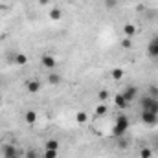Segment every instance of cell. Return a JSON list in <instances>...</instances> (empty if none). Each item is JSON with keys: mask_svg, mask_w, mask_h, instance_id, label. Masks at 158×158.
Masks as SVG:
<instances>
[{"mask_svg": "<svg viewBox=\"0 0 158 158\" xmlns=\"http://www.w3.org/2000/svg\"><path fill=\"white\" fill-rule=\"evenodd\" d=\"M129 125H131V119L127 118L125 114H119L118 118H116V121H114V127H112V136H114V138L125 136Z\"/></svg>", "mask_w": 158, "mask_h": 158, "instance_id": "1", "label": "cell"}, {"mask_svg": "<svg viewBox=\"0 0 158 158\" xmlns=\"http://www.w3.org/2000/svg\"><path fill=\"white\" fill-rule=\"evenodd\" d=\"M2 156L4 158H22L24 156V149L13 145V143H4L2 145Z\"/></svg>", "mask_w": 158, "mask_h": 158, "instance_id": "2", "label": "cell"}, {"mask_svg": "<svg viewBox=\"0 0 158 158\" xmlns=\"http://www.w3.org/2000/svg\"><path fill=\"white\" fill-rule=\"evenodd\" d=\"M140 107H142V110H147V112H155V114H158V99L156 98L143 96V98L140 99Z\"/></svg>", "mask_w": 158, "mask_h": 158, "instance_id": "3", "label": "cell"}, {"mask_svg": "<svg viewBox=\"0 0 158 158\" xmlns=\"http://www.w3.org/2000/svg\"><path fill=\"white\" fill-rule=\"evenodd\" d=\"M142 121H143V125H147V127H155V125H158V114L142 110Z\"/></svg>", "mask_w": 158, "mask_h": 158, "instance_id": "4", "label": "cell"}, {"mask_svg": "<svg viewBox=\"0 0 158 158\" xmlns=\"http://www.w3.org/2000/svg\"><path fill=\"white\" fill-rule=\"evenodd\" d=\"M40 64H42L46 70H53V68L57 66V61H55V57H53V55H50V53H44V55L40 57Z\"/></svg>", "mask_w": 158, "mask_h": 158, "instance_id": "5", "label": "cell"}, {"mask_svg": "<svg viewBox=\"0 0 158 158\" xmlns=\"http://www.w3.org/2000/svg\"><path fill=\"white\" fill-rule=\"evenodd\" d=\"M123 98L131 103V101H134L136 98H138V86H134V85H131V86H127V88H123Z\"/></svg>", "mask_w": 158, "mask_h": 158, "instance_id": "6", "label": "cell"}, {"mask_svg": "<svg viewBox=\"0 0 158 158\" xmlns=\"http://www.w3.org/2000/svg\"><path fill=\"white\" fill-rule=\"evenodd\" d=\"M26 90H28V94H37L40 90V83L37 79H30V81L26 83Z\"/></svg>", "mask_w": 158, "mask_h": 158, "instance_id": "7", "label": "cell"}, {"mask_svg": "<svg viewBox=\"0 0 158 158\" xmlns=\"http://www.w3.org/2000/svg\"><path fill=\"white\" fill-rule=\"evenodd\" d=\"M136 26L134 24H131V22H127V24H123V35L127 37V39H132L134 35H136Z\"/></svg>", "mask_w": 158, "mask_h": 158, "instance_id": "8", "label": "cell"}, {"mask_svg": "<svg viewBox=\"0 0 158 158\" xmlns=\"http://www.w3.org/2000/svg\"><path fill=\"white\" fill-rule=\"evenodd\" d=\"M114 105H116L118 109H127V107H129V101H127V99L123 98V94L119 92V94L114 96Z\"/></svg>", "mask_w": 158, "mask_h": 158, "instance_id": "9", "label": "cell"}, {"mask_svg": "<svg viewBox=\"0 0 158 158\" xmlns=\"http://www.w3.org/2000/svg\"><path fill=\"white\" fill-rule=\"evenodd\" d=\"M48 17H50V20H61L63 19V11L59 7H52L50 13H48Z\"/></svg>", "mask_w": 158, "mask_h": 158, "instance_id": "10", "label": "cell"}, {"mask_svg": "<svg viewBox=\"0 0 158 158\" xmlns=\"http://www.w3.org/2000/svg\"><path fill=\"white\" fill-rule=\"evenodd\" d=\"M24 119H26V123H28V125H35V121H37V112L30 109V110L26 112V116H24Z\"/></svg>", "mask_w": 158, "mask_h": 158, "instance_id": "11", "label": "cell"}, {"mask_svg": "<svg viewBox=\"0 0 158 158\" xmlns=\"http://www.w3.org/2000/svg\"><path fill=\"white\" fill-rule=\"evenodd\" d=\"M147 53H149L151 57L158 59V44L155 42V40H151V42H149V46H147Z\"/></svg>", "mask_w": 158, "mask_h": 158, "instance_id": "12", "label": "cell"}, {"mask_svg": "<svg viewBox=\"0 0 158 158\" xmlns=\"http://www.w3.org/2000/svg\"><path fill=\"white\" fill-rule=\"evenodd\" d=\"M46 79H48V83H50V85H61V81H63V77H61L59 74H53V72H50Z\"/></svg>", "mask_w": 158, "mask_h": 158, "instance_id": "13", "label": "cell"}, {"mask_svg": "<svg viewBox=\"0 0 158 158\" xmlns=\"http://www.w3.org/2000/svg\"><path fill=\"white\" fill-rule=\"evenodd\" d=\"M15 64H19V66L28 64V55H24V53H17V55H15Z\"/></svg>", "mask_w": 158, "mask_h": 158, "instance_id": "14", "label": "cell"}, {"mask_svg": "<svg viewBox=\"0 0 158 158\" xmlns=\"http://www.w3.org/2000/svg\"><path fill=\"white\" fill-rule=\"evenodd\" d=\"M103 6H105V9L112 11V9H116L119 6V0H103Z\"/></svg>", "mask_w": 158, "mask_h": 158, "instance_id": "15", "label": "cell"}, {"mask_svg": "<svg viewBox=\"0 0 158 158\" xmlns=\"http://www.w3.org/2000/svg\"><path fill=\"white\" fill-rule=\"evenodd\" d=\"M107 112H109V105H107V103H99V105L96 107V114H98V116H105Z\"/></svg>", "mask_w": 158, "mask_h": 158, "instance_id": "16", "label": "cell"}, {"mask_svg": "<svg viewBox=\"0 0 158 158\" xmlns=\"http://www.w3.org/2000/svg\"><path fill=\"white\" fill-rule=\"evenodd\" d=\"M138 156L140 158H153V149L151 147H142L140 153H138Z\"/></svg>", "mask_w": 158, "mask_h": 158, "instance_id": "17", "label": "cell"}, {"mask_svg": "<svg viewBox=\"0 0 158 158\" xmlns=\"http://www.w3.org/2000/svg\"><path fill=\"white\" fill-rule=\"evenodd\" d=\"M110 76H112V79H114V81H119V79H123L125 72H123V68H114V70L110 72Z\"/></svg>", "mask_w": 158, "mask_h": 158, "instance_id": "18", "label": "cell"}, {"mask_svg": "<svg viewBox=\"0 0 158 158\" xmlns=\"http://www.w3.org/2000/svg\"><path fill=\"white\" fill-rule=\"evenodd\" d=\"M44 147H46V149H52V151H59V142H57V140H48V142L44 143Z\"/></svg>", "mask_w": 158, "mask_h": 158, "instance_id": "19", "label": "cell"}, {"mask_svg": "<svg viewBox=\"0 0 158 158\" xmlns=\"http://www.w3.org/2000/svg\"><path fill=\"white\" fill-rule=\"evenodd\" d=\"M116 142H118V147H119V149H127V147H129V140H127L125 136H119V138H116Z\"/></svg>", "mask_w": 158, "mask_h": 158, "instance_id": "20", "label": "cell"}, {"mask_svg": "<svg viewBox=\"0 0 158 158\" xmlns=\"http://www.w3.org/2000/svg\"><path fill=\"white\" fill-rule=\"evenodd\" d=\"M98 98H99L101 103H107V101H109V90H105V88L99 90V92H98Z\"/></svg>", "mask_w": 158, "mask_h": 158, "instance_id": "21", "label": "cell"}, {"mask_svg": "<svg viewBox=\"0 0 158 158\" xmlns=\"http://www.w3.org/2000/svg\"><path fill=\"white\" fill-rule=\"evenodd\" d=\"M86 119H88V116H86V112H83V110L76 114V121L81 123V125H85V123H86Z\"/></svg>", "mask_w": 158, "mask_h": 158, "instance_id": "22", "label": "cell"}, {"mask_svg": "<svg viewBox=\"0 0 158 158\" xmlns=\"http://www.w3.org/2000/svg\"><path fill=\"white\" fill-rule=\"evenodd\" d=\"M24 158H39V153H37L33 147H30V149L24 151Z\"/></svg>", "mask_w": 158, "mask_h": 158, "instance_id": "23", "label": "cell"}, {"mask_svg": "<svg viewBox=\"0 0 158 158\" xmlns=\"http://www.w3.org/2000/svg\"><path fill=\"white\" fill-rule=\"evenodd\" d=\"M147 96L156 98V99H158V86H156V85H151V86L147 88Z\"/></svg>", "mask_w": 158, "mask_h": 158, "instance_id": "24", "label": "cell"}, {"mask_svg": "<svg viewBox=\"0 0 158 158\" xmlns=\"http://www.w3.org/2000/svg\"><path fill=\"white\" fill-rule=\"evenodd\" d=\"M42 158H57V151H52V149H46Z\"/></svg>", "mask_w": 158, "mask_h": 158, "instance_id": "25", "label": "cell"}, {"mask_svg": "<svg viewBox=\"0 0 158 158\" xmlns=\"http://www.w3.org/2000/svg\"><path fill=\"white\" fill-rule=\"evenodd\" d=\"M121 46H123L125 50H131V46H132V42H131V39H127V37H125V39L121 40Z\"/></svg>", "mask_w": 158, "mask_h": 158, "instance_id": "26", "label": "cell"}, {"mask_svg": "<svg viewBox=\"0 0 158 158\" xmlns=\"http://www.w3.org/2000/svg\"><path fill=\"white\" fill-rule=\"evenodd\" d=\"M136 11H138V13H143V11H145V6H142V4L136 6Z\"/></svg>", "mask_w": 158, "mask_h": 158, "instance_id": "27", "label": "cell"}, {"mask_svg": "<svg viewBox=\"0 0 158 158\" xmlns=\"http://www.w3.org/2000/svg\"><path fill=\"white\" fill-rule=\"evenodd\" d=\"M48 2H50V0H39V4H40V6H46Z\"/></svg>", "mask_w": 158, "mask_h": 158, "instance_id": "28", "label": "cell"}, {"mask_svg": "<svg viewBox=\"0 0 158 158\" xmlns=\"http://www.w3.org/2000/svg\"><path fill=\"white\" fill-rule=\"evenodd\" d=\"M155 42H156V44H158V35H156V37H155Z\"/></svg>", "mask_w": 158, "mask_h": 158, "instance_id": "29", "label": "cell"}, {"mask_svg": "<svg viewBox=\"0 0 158 158\" xmlns=\"http://www.w3.org/2000/svg\"><path fill=\"white\" fill-rule=\"evenodd\" d=\"M4 2H7V0H4Z\"/></svg>", "mask_w": 158, "mask_h": 158, "instance_id": "30", "label": "cell"}]
</instances>
